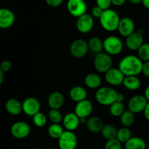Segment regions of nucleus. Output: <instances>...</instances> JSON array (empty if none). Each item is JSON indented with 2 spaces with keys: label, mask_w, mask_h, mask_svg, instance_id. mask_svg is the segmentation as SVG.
I'll use <instances>...</instances> for the list:
<instances>
[{
  "label": "nucleus",
  "mask_w": 149,
  "mask_h": 149,
  "mask_svg": "<svg viewBox=\"0 0 149 149\" xmlns=\"http://www.w3.org/2000/svg\"><path fill=\"white\" fill-rule=\"evenodd\" d=\"M125 76L119 68H111L105 74V79L108 84L112 86H119L123 84Z\"/></svg>",
  "instance_id": "nucleus-12"
},
{
  "label": "nucleus",
  "mask_w": 149,
  "mask_h": 149,
  "mask_svg": "<svg viewBox=\"0 0 149 149\" xmlns=\"http://www.w3.org/2000/svg\"><path fill=\"white\" fill-rule=\"evenodd\" d=\"M144 96L146 98V100L149 102V86L146 88L145 91H144Z\"/></svg>",
  "instance_id": "nucleus-44"
},
{
  "label": "nucleus",
  "mask_w": 149,
  "mask_h": 149,
  "mask_svg": "<svg viewBox=\"0 0 149 149\" xmlns=\"http://www.w3.org/2000/svg\"><path fill=\"white\" fill-rule=\"evenodd\" d=\"M142 73L144 74V76H146V77H148L149 78V61L143 63L142 68Z\"/></svg>",
  "instance_id": "nucleus-40"
},
{
  "label": "nucleus",
  "mask_w": 149,
  "mask_h": 149,
  "mask_svg": "<svg viewBox=\"0 0 149 149\" xmlns=\"http://www.w3.org/2000/svg\"><path fill=\"white\" fill-rule=\"evenodd\" d=\"M10 133L17 139H24L31 133V127L27 122L19 121L15 122L10 127Z\"/></svg>",
  "instance_id": "nucleus-8"
},
{
  "label": "nucleus",
  "mask_w": 149,
  "mask_h": 149,
  "mask_svg": "<svg viewBox=\"0 0 149 149\" xmlns=\"http://www.w3.org/2000/svg\"><path fill=\"white\" fill-rule=\"evenodd\" d=\"M125 100V95L122 93H118L117 96H116V102H119V103H123Z\"/></svg>",
  "instance_id": "nucleus-42"
},
{
  "label": "nucleus",
  "mask_w": 149,
  "mask_h": 149,
  "mask_svg": "<svg viewBox=\"0 0 149 149\" xmlns=\"http://www.w3.org/2000/svg\"><path fill=\"white\" fill-rule=\"evenodd\" d=\"M89 49L88 42L83 39H75L70 46V52L76 58H81L87 54Z\"/></svg>",
  "instance_id": "nucleus-7"
},
{
  "label": "nucleus",
  "mask_w": 149,
  "mask_h": 149,
  "mask_svg": "<svg viewBox=\"0 0 149 149\" xmlns=\"http://www.w3.org/2000/svg\"><path fill=\"white\" fill-rule=\"evenodd\" d=\"M63 95L59 91H54L50 93L47 99V103L50 109H56L59 110L64 104Z\"/></svg>",
  "instance_id": "nucleus-19"
},
{
  "label": "nucleus",
  "mask_w": 149,
  "mask_h": 149,
  "mask_svg": "<svg viewBox=\"0 0 149 149\" xmlns=\"http://www.w3.org/2000/svg\"><path fill=\"white\" fill-rule=\"evenodd\" d=\"M113 60L111 56L106 52H100L95 55L94 66L96 71L100 74H106L112 68Z\"/></svg>",
  "instance_id": "nucleus-5"
},
{
  "label": "nucleus",
  "mask_w": 149,
  "mask_h": 149,
  "mask_svg": "<svg viewBox=\"0 0 149 149\" xmlns=\"http://www.w3.org/2000/svg\"><path fill=\"white\" fill-rule=\"evenodd\" d=\"M143 113H144V116H145L146 119L148 121H149V102L148 103V104H147Z\"/></svg>",
  "instance_id": "nucleus-43"
},
{
  "label": "nucleus",
  "mask_w": 149,
  "mask_h": 149,
  "mask_svg": "<svg viewBox=\"0 0 149 149\" xmlns=\"http://www.w3.org/2000/svg\"><path fill=\"white\" fill-rule=\"evenodd\" d=\"M78 144V139L74 132L65 130L58 139L60 149H76Z\"/></svg>",
  "instance_id": "nucleus-6"
},
{
  "label": "nucleus",
  "mask_w": 149,
  "mask_h": 149,
  "mask_svg": "<svg viewBox=\"0 0 149 149\" xmlns=\"http://www.w3.org/2000/svg\"><path fill=\"white\" fill-rule=\"evenodd\" d=\"M69 96L74 102H81L87 99V93L84 87L81 86H75L70 90Z\"/></svg>",
  "instance_id": "nucleus-22"
},
{
  "label": "nucleus",
  "mask_w": 149,
  "mask_h": 149,
  "mask_svg": "<svg viewBox=\"0 0 149 149\" xmlns=\"http://www.w3.org/2000/svg\"><path fill=\"white\" fill-rule=\"evenodd\" d=\"M143 65V63L138 56L128 55L121 60L119 64V68L125 77L138 76L142 73Z\"/></svg>",
  "instance_id": "nucleus-1"
},
{
  "label": "nucleus",
  "mask_w": 149,
  "mask_h": 149,
  "mask_svg": "<svg viewBox=\"0 0 149 149\" xmlns=\"http://www.w3.org/2000/svg\"><path fill=\"white\" fill-rule=\"evenodd\" d=\"M141 80L138 76H128L124 79L123 86L129 90H137L141 87Z\"/></svg>",
  "instance_id": "nucleus-25"
},
{
  "label": "nucleus",
  "mask_w": 149,
  "mask_h": 149,
  "mask_svg": "<svg viewBox=\"0 0 149 149\" xmlns=\"http://www.w3.org/2000/svg\"><path fill=\"white\" fill-rule=\"evenodd\" d=\"M109 111L111 114L114 117H120L122 113L125 111L123 103L114 102L113 104L109 106Z\"/></svg>",
  "instance_id": "nucleus-31"
},
{
  "label": "nucleus",
  "mask_w": 149,
  "mask_h": 149,
  "mask_svg": "<svg viewBox=\"0 0 149 149\" xmlns=\"http://www.w3.org/2000/svg\"><path fill=\"white\" fill-rule=\"evenodd\" d=\"M5 109L10 114L17 116L23 111V105L17 99L10 98L5 103Z\"/></svg>",
  "instance_id": "nucleus-21"
},
{
  "label": "nucleus",
  "mask_w": 149,
  "mask_h": 149,
  "mask_svg": "<svg viewBox=\"0 0 149 149\" xmlns=\"http://www.w3.org/2000/svg\"><path fill=\"white\" fill-rule=\"evenodd\" d=\"M111 4V0H96V6L101 8L103 10L110 9Z\"/></svg>",
  "instance_id": "nucleus-36"
},
{
  "label": "nucleus",
  "mask_w": 149,
  "mask_h": 149,
  "mask_svg": "<svg viewBox=\"0 0 149 149\" xmlns=\"http://www.w3.org/2000/svg\"><path fill=\"white\" fill-rule=\"evenodd\" d=\"M32 120H33V123L34 125H36L38 127H43L46 125L47 119V116L45 113H42V112H39L36 114L32 117Z\"/></svg>",
  "instance_id": "nucleus-32"
},
{
  "label": "nucleus",
  "mask_w": 149,
  "mask_h": 149,
  "mask_svg": "<svg viewBox=\"0 0 149 149\" xmlns=\"http://www.w3.org/2000/svg\"><path fill=\"white\" fill-rule=\"evenodd\" d=\"M47 132L51 138L58 140L63 134L64 130L60 124H52L48 127Z\"/></svg>",
  "instance_id": "nucleus-28"
},
{
  "label": "nucleus",
  "mask_w": 149,
  "mask_h": 149,
  "mask_svg": "<svg viewBox=\"0 0 149 149\" xmlns=\"http://www.w3.org/2000/svg\"><path fill=\"white\" fill-rule=\"evenodd\" d=\"M143 31H138L134 32L125 40V45L130 50H138L140 47L143 45Z\"/></svg>",
  "instance_id": "nucleus-14"
},
{
  "label": "nucleus",
  "mask_w": 149,
  "mask_h": 149,
  "mask_svg": "<svg viewBox=\"0 0 149 149\" xmlns=\"http://www.w3.org/2000/svg\"><path fill=\"white\" fill-rule=\"evenodd\" d=\"M89 49L94 52L95 55L103 52V41L97 36H93L88 41Z\"/></svg>",
  "instance_id": "nucleus-26"
},
{
  "label": "nucleus",
  "mask_w": 149,
  "mask_h": 149,
  "mask_svg": "<svg viewBox=\"0 0 149 149\" xmlns=\"http://www.w3.org/2000/svg\"><path fill=\"white\" fill-rule=\"evenodd\" d=\"M49 120L52 122V124H60L61 122H63V116L59 110L56 109H50L48 113Z\"/></svg>",
  "instance_id": "nucleus-33"
},
{
  "label": "nucleus",
  "mask_w": 149,
  "mask_h": 149,
  "mask_svg": "<svg viewBox=\"0 0 149 149\" xmlns=\"http://www.w3.org/2000/svg\"><path fill=\"white\" fill-rule=\"evenodd\" d=\"M76 26L77 30L81 33H89L94 26V17L91 15L86 13L77 18Z\"/></svg>",
  "instance_id": "nucleus-13"
},
{
  "label": "nucleus",
  "mask_w": 149,
  "mask_h": 149,
  "mask_svg": "<svg viewBox=\"0 0 149 149\" xmlns=\"http://www.w3.org/2000/svg\"><path fill=\"white\" fill-rule=\"evenodd\" d=\"M103 48L106 53L112 55H118L122 52L124 45L120 38L116 36H109L103 40Z\"/></svg>",
  "instance_id": "nucleus-4"
},
{
  "label": "nucleus",
  "mask_w": 149,
  "mask_h": 149,
  "mask_svg": "<svg viewBox=\"0 0 149 149\" xmlns=\"http://www.w3.org/2000/svg\"><path fill=\"white\" fill-rule=\"evenodd\" d=\"M4 74L5 73L3 72L2 71L0 70V84H2L3 81H4Z\"/></svg>",
  "instance_id": "nucleus-46"
},
{
  "label": "nucleus",
  "mask_w": 149,
  "mask_h": 149,
  "mask_svg": "<svg viewBox=\"0 0 149 149\" xmlns=\"http://www.w3.org/2000/svg\"><path fill=\"white\" fill-rule=\"evenodd\" d=\"M84 84L87 86L88 88L93 89H98L100 87V84L102 83L101 78L100 76L95 73L89 74L84 77Z\"/></svg>",
  "instance_id": "nucleus-23"
},
{
  "label": "nucleus",
  "mask_w": 149,
  "mask_h": 149,
  "mask_svg": "<svg viewBox=\"0 0 149 149\" xmlns=\"http://www.w3.org/2000/svg\"><path fill=\"white\" fill-rule=\"evenodd\" d=\"M132 138V133H131L130 130L128 127L120 128L118 130L117 135H116V139L122 143H126L130 138Z\"/></svg>",
  "instance_id": "nucleus-30"
},
{
  "label": "nucleus",
  "mask_w": 149,
  "mask_h": 149,
  "mask_svg": "<svg viewBox=\"0 0 149 149\" xmlns=\"http://www.w3.org/2000/svg\"><path fill=\"white\" fill-rule=\"evenodd\" d=\"M127 0H111L112 4L116 7H120V6L123 5Z\"/></svg>",
  "instance_id": "nucleus-41"
},
{
  "label": "nucleus",
  "mask_w": 149,
  "mask_h": 149,
  "mask_svg": "<svg viewBox=\"0 0 149 149\" xmlns=\"http://www.w3.org/2000/svg\"><path fill=\"white\" fill-rule=\"evenodd\" d=\"M86 126L88 130L93 133H98L101 132L104 124L100 118L93 116L88 117L86 122Z\"/></svg>",
  "instance_id": "nucleus-20"
},
{
  "label": "nucleus",
  "mask_w": 149,
  "mask_h": 149,
  "mask_svg": "<svg viewBox=\"0 0 149 149\" xmlns=\"http://www.w3.org/2000/svg\"><path fill=\"white\" fill-rule=\"evenodd\" d=\"M99 20L102 28L104 30L112 32L118 30L121 19L119 14L115 10L109 9L103 11V15Z\"/></svg>",
  "instance_id": "nucleus-2"
},
{
  "label": "nucleus",
  "mask_w": 149,
  "mask_h": 149,
  "mask_svg": "<svg viewBox=\"0 0 149 149\" xmlns=\"http://www.w3.org/2000/svg\"><path fill=\"white\" fill-rule=\"evenodd\" d=\"M142 4L144 7H146V8L147 9H149V0H143Z\"/></svg>",
  "instance_id": "nucleus-45"
},
{
  "label": "nucleus",
  "mask_w": 149,
  "mask_h": 149,
  "mask_svg": "<svg viewBox=\"0 0 149 149\" xmlns=\"http://www.w3.org/2000/svg\"><path fill=\"white\" fill-rule=\"evenodd\" d=\"M64 0H45L48 6L51 7H58L63 4Z\"/></svg>",
  "instance_id": "nucleus-39"
},
{
  "label": "nucleus",
  "mask_w": 149,
  "mask_h": 149,
  "mask_svg": "<svg viewBox=\"0 0 149 149\" xmlns=\"http://www.w3.org/2000/svg\"><path fill=\"white\" fill-rule=\"evenodd\" d=\"M135 23L132 19L130 17H125L120 20L118 31L121 36L127 38L135 32Z\"/></svg>",
  "instance_id": "nucleus-16"
},
{
  "label": "nucleus",
  "mask_w": 149,
  "mask_h": 149,
  "mask_svg": "<svg viewBox=\"0 0 149 149\" xmlns=\"http://www.w3.org/2000/svg\"><path fill=\"white\" fill-rule=\"evenodd\" d=\"M122 143L119 142L116 138L106 141L104 149H122Z\"/></svg>",
  "instance_id": "nucleus-35"
},
{
  "label": "nucleus",
  "mask_w": 149,
  "mask_h": 149,
  "mask_svg": "<svg viewBox=\"0 0 149 149\" xmlns=\"http://www.w3.org/2000/svg\"><path fill=\"white\" fill-rule=\"evenodd\" d=\"M103 11H104V10H102L101 8H100V7H97V6H95V7H94L92 9L91 15L93 16V17H95V18L100 19V17H101V15H103Z\"/></svg>",
  "instance_id": "nucleus-38"
},
{
  "label": "nucleus",
  "mask_w": 149,
  "mask_h": 149,
  "mask_svg": "<svg viewBox=\"0 0 149 149\" xmlns=\"http://www.w3.org/2000/svg\"><path fill=\"white\" fill-rule=\"evenodd\" d=\"M148 101L144 95H136L130 98L128 103V108L130 111L134 113H139L143 112Z\"/></svg>",
  "instance_id": "nucleus-10"
},
{
  "label": "nucleus",
  "mask_w": 149,
  "mask_h": 149,
  "mask_svg": "<svg viewBox=\"0 0 149 149\" xmlns=\"http://www.w3.org/2000/svg\"><path fill=\"white\" fill-rule=\"evenodd\" d=\"M119 118H120L121 124L125 127L132 126L135 120V113H132L130 110L125 111Z\"/></svg>",
  "instance_id": "nucleus-29"
},
{
  "label": "nucleus",
  "mask_w": 149,
  "mask_h": 149,
  "mask_svg": "<svg viewBox=\"0 0 149 149\" xmlns=\"http://www.w3.org/2000/svg\"><path fill=\"white\" fill-rule=\"evenodd\" d=\"M80 123V118L75 113H68L63 116V125L66 130L74 132L79 127Z\"/></svg>",
  "instance_id": "nucleus-18"
},
{
  "label": "nucleus",
  "mask_w": 149,
  "mask_h": 149,
  "mask_svg": "<svg viewBox=\"0 0 149 149\" xmlns=\"http://www.w3.org/2000/svg\"><path fill=\"white\" fill-rule=\"evenodd\" d=\"M22 105H23V111L28 116L33 117L35 114L40 112L39 111L41 109V104L39 100L36 97H27L23 100Z\"/></svg>",
  "instance_id": "nucleus-11"
},
{
  "label": "nucleus",
  "mask_w": 149,
  "mask_h": 149,
  "mask_svg": "<svg viewBox=\"0 0 149 149\" xmlns=\"http://www.w3.org/2000/svg\"><path fill=\"white\" fill-rule=\"evenodd\" d=\"M118 130L113 125H106L103 127L101 131V135L103 138L106 141H110L116 138Z\"/></svg>",
  "instance_id": "nucleus-27"
},
{
  "label": "nucleus",
  "mask_w": 149,
  "mask_h": 149,
  "mask_svg": "<svg viewBox=\"0 0 149 149\" xmlns=\"http://www.w3.org/2000/svg\"><path fill=\"white\" fill-rule=\"evenodd\" d=\"M138 56L142 61H149V43H143L138 49Z\"/></svg>",
  "instance_id": "nucleus-34"
},
{
  "label": "nucleus",
  "mask_w": 149,
  "mask_h": 149,
  "mask_svg": "<svg viewBox=\"0 0 149 149\" xmlns=\"http://www.w3.org/2000/svg\"><path fill=\"white\" fill-rule=\"evenodd\" d=\"M15 20V16L12 10L7 8L0 10V27L7 29L13 26Z\"/></svg>",
  "instance_id": "nucleus-17"
},
{
  "label": "nucleus",
  "mask_w": 149,
  "mask_h": 149,
  "mask_svg": "<svg viewBox=\"0 0 149 149\" xmlns=\"http://www.w3.org/2000/svg\"><path fill=\"white\" fill-rule=\"evenodd\" d=\"M125 149H146V143L140 137H132L126 143Z\"/></svg>",
  "instance_id": "nucleus-24"
},
{
  "label": "nucleus",
  "mask_w": 149,
  "mask_h": 149,
  "mask_svg": "<svg viewBox=\"0 0 149 149\" xmlns=\"http://www.w3.org/2000/svg\"><path fill=\"white\" fill-rule=\"evenodd\" d=\"M12 66V63L10 62L8 60H4L1 62V65H0V70L2 71L4 73H7L11 70Z\"/></svg>",
  "instance_id": "nucleus-37"
},
{
  "label": "nucleus",
  "mask_w": 149,
  "mask_h": 149,
  "mask_svg": "<svg viewBox=\"0 0 149 149\" xmlns=\"http://www.w3.org/2000/svg\"><path fill=\"white\" fill-rule=\"evenodd\" d=\"M118 93L111 87H100L95 93V100L101 106H110L116 100Z\"/></svg>",
  "instance_id": "nucleus-3"
},
{
  "label": "nucleus",
  "mask_w": 149,
  "mask_h": 149,
  "mask_svg": "<svg viewBox=\"0 0 149 149\" xmlns=\"http://www.w3.org/2000/svg\"><path fill=\"white\" fill-rule=\"evenodd\" d=\"M66 6L68 13L77 18L86 14L87 10V5L84 0H68Z\"/></svg>",
  "instance_id": "nucleus-9"
},
{
  "label": "nucleus",
  "mask_w": 149,
  "mask_h": 149,
  "mask_svg": "<svg viewBox=\"0 0 149 149\" xmlns=\"http://www.w3.org/2000/svg\"><path fill=\"white\" fill-rule=\"evenodd\" d=\"M131 4H140V3H142L143 0H128Z\"/></svg>",
  "instance_id": "nucleus-47"
},
{
  "label": "nucleus",
  "mask_w": 149,
  "mask_h": 149,
  "mask_svg": "<svg viewBox=\"0 0 149 149\" xmlns=\"http://www.w3.org/2000/svg\"><path fill=\"white\" fill-rule=\"evenodd\" d=\"M93 111V105L91 101L88 100H84L77 103L74 108V113L80 119H87L91 115Z\"/></svg>",
  "instance_id": "nucleus-15"
}]
</instances>
